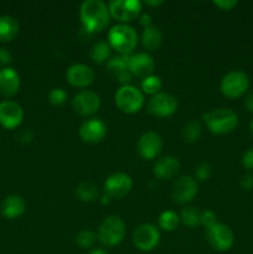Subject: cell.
I'll use <instances>...</instances> for the list:
<instances>
[{
  "mask_svg": "<svg viewBox=\"0 0 253 254\" xmlns=\"http://www.w3.org/2000/svg\"><path fill=\"white\" fill-rule=\"evenodd\" d=\"M203 121L211 133L225 135L235 130L238 126V116L228 108H217L203 114Z\"/></svg>",
  "mask_w": 253,
  "mask_h": 254,
  "instance_id": "3",
  "label": "cell"
},
{
  "mask_svg": "<svg viewBox=\"0 0 253 254\" xmlns=\"http://www.w3.org/2000/svg\"><path fill=\"white\" fill-rule=\"evenodd\" d=\"M200 223L206 228L211 227V226H213L215 223H217V216H216V213L211 210L201 211Z\"/></svg>",
  "mask_w": 253,
  "mask_h": 254,
  "instance_id": "34",
  "label": "cell"
},
{
  "mask_svg": "<svg viewBox=\"0 0 253 254\" xmlns=\"http://www.w3.org/2000/svg\"><path fill=\"white\" fill-rule=\"evenodd\" d=\"M178 99L175 96L166 92H159V93L151 96L148 102V112L153 116L160 117H170L178 111Z\"/></svg>",
  "mask_w": 253,
  "mask_h": 254,
  "instance_id": "10",
  "label": "cell"
},
{
  "mask_svg": "<svg viewBox=\"0 0 253 254\" xmlns=\"http://www.w3.org/2000/svg\"><path fill=\"white\" fill-rule=\"evenodd\" d=\"M139 22H140V25H143L144 27H148L153 25V19H151V16L149 14H143L139 17Z\"/></svg>",
  "mask_w": 253,
  "mask_h": 254,
  "instance_id": "40",
  "label": "cell"
},
{
  "mask_svg": "<svg viewBox=\"0 0 253 254\" xmlns=\"http://www.w3.org/2000/svg\"><path fill=\"white\" fill-rule=\"evenodd\" d=\"M245 107L248 112L253 113V93L247 94L245 97Z\"/></svg>",
  "mask_w": 253,
  "mask_h": 254,
  "instance_id": "41",
  "label": "cell"
},
{
  "mask_svg": "<svg viewBox=\"0 0 253 254\" xmlns=\"http://www.w3.org/2000/svg\"><path fill=\"white\" fill-rule=\"evenodd\" d=\"M94 71L84 64H73L67 68L66 79L69 84L78 88H86L94 81Z\"/></svg>",
  "mask_w": 253,
  "mask_h": 254,
  "instance_id": "17",
  "label": "cell"
},
{
  "mask_svg": "<svg viewBox=\"0 0 253 254\" xmlns=\"http://www.w3.org/2000/svg\"><path fill=\"white\" fill-rule=\"evenodd\" d=\"M26 211V202L19 195H9L4 198L1 203V213L9 220L22 216Z\"/></svg>",
  "mask_w": 253,
  "mask_h": 254,
  "instance_id": "22",
  "label": "cell"
},
{
  "mask_svg": "<svg viewBox=\"0 0 253 254\" xmlns=\"http://www.w3.org/2000/svg\"><path fill=\"white\" fill-rule=\"evenodd\" d=\"M72 107L79 116L91 117L96 114L101 108V98L96 92L84 89V91L78 92L73 97Z\"/></svg>",
  "mask_w": 253,
  "mask_h": 254,
  "instance_id": "11",
  "label": "cell"
},
{
  "mask_svg": "<svg viewBox=\"0 0 253 254\" xmlns=\"http://www.w3.org/2000/svg\"><path fill=\"white\" fill-rule=\"evenodd\" d=\"M198 192V184L191 176H181L171 188V196L179 203H188L195 198Z\"/></svg>",
  "mask_w": 253,
  "mask_h": 254,
  "instance_id": "12",
  "label": "cell"
},
{
  "mask_svg": "<svg viewBox=\"0 0 253 254\" xmlns=\"http://www.w3.org/2000/svg\"><path fill=\"white\" fill-rule=\"evenodd\" d=\"M250 77L246 72L233 69L227 72L220 82V89L227 98L236 99L242 97L250 88Z\"/></svg>",
  "mask_w": 253,
  "mask_h": 254,
  "instance_id": "6",
  "label": "cell"
},
{
  "mask_svg": "<svg viewBox=\"0 0 253 254\" xmlns=\"http://www.w3.org/2000/svg\"><path fill=\"white\" fill-rule=\"evenodd\" d=\"M145 4L150 5V6H158V5L164 4V1H163V0H156V1H155V0H146Z\"/></svg>",
  "mask_w": 253,
  "mask_h": 254,
  "instance_id": "43",
  "label": "cell"
},
{
  "mask_svg": "<svg viewBox=\"0 0 253 254\" xmlns=\"http://www.w3.org/2000/svg\"><path fill=\"white\" fill-rule=\"evenodd\" d=\"M133 189V180L126 173H116L109 176L104 183V191L112 198H122L128 195Z\"/></svg>",
  "mask_w": 253,
  "mask_h": 254,
  "instance_id": "13",
  "label": "cell"
},
{
  "mask_svg": "<svg viewBox=\"0 0 253 254\" xmlns=\"http://www.w3.org/2000/svg\"><path fill=\"white\" fill-rule=\"evenodd\" d=\"M111 200H112V197H109L107 193H104L103 196H101V197H99V201H101L102 205H108V203L111 202Z\"/></svg>",
  "mask_w": 253,
  "mask_h": 254,
  "instance_id": "42",
  "label": "cell"
},
{
  "mask_svg": "<svg viewBox=\"0 0 253 254\" xmlns=\"http://www.w3.org/2000/svg\"><path fill=\"white\" fill-rule=\"evenodd\" d=\"M19 32V22L9 15L0 16V42H7L15 39Z\"/></svg>",
  "mask_w": 253,
  "mask_h": 254,
  "instance_id": "24",
  "label": "cell"
},
{
  "mask_svg": "<svg viewBox=\"0 0 253 254\" xmlns=\"http://www.w3.org/2000/svg\"><path fill=\"white\" fill-rule=\"evenodd\" d=\"M128 67L131 76L139 77V78H145V77L153 74L155 68V62L153 57L146 52H139V54L129 55Z\"/></svg>",
  "mask_w": 253,
  "mask_h": 254,
  "instance_id": "18",
  "label": "cell"
},
{
  "mask_svg": "<svg viewBox=\"0 0 253 254\" xmlns=\"http://www.w3.org/2000/svg\"><path fill=\"white\" fill-rule=\"evenodd\" d=\"M109 57H111V46L104 40H99L96 44L92 46L91 49V59L97 64H103V62H108Z\"/></svg>",
  "mask_w": 253,
  "mask_h": 254,
  "instance_id": "27",
  "label": "cell"
},
{
  "mask_svg": "<svg viewBox=\"0 0 253 254\" xmlns=\"http://www.w3.org/2000/svg\"><path fill=\"white\" fill-rule=\"evenodd\" d=\"M206 240L211 247L218 252H227L235 245V235L232 230L227 225L220 222L206 228Z\"/></svg>",
  "mask_w": 253,
  "mask_h": 254,
  "instance_id": "7",
  "label": "cell"
},
{
  "mask_svg": "<svg viewBox=\"0 0 253 254\" xmlns=\"http://www.w3.org/2000/svg\"><path fill=\"white\" fill-rule=\"evenodd\" d=\"M107 42L121 55H129L138 44V34L128 24H117L108 31Z\"/></svg>",
  "mask_w": 253,
  "mask_h": 254,
  "instance_id": "2",
  "label": "cell"
},
{
  "mask_svg": "<svg viewBox=\"0 0 253 254\" xmlns=\"http://www.w3.org/2000/svg\"><path fill=\"white\" fill-rule=\"evenodd\" d=\"M140 86H141V89H143V93L151 94V96H154V94H156L160 92L163 83H161L160 77L155 76V74H150V76H148V77H145V78L141 79Z\"/></svg>",
  "mask_w": 253,
  "mask_h": 254,
  "instance_id": "30",
  "label": "cell"
},
{
  "mask_svg": "<svg viewBox=\"0 0 253 254\" xmlns=\"http://www.w3.org/2000/svg\"><path fill=\"white\" fill-rule=\"evenodd\" d=\"M76 196L83 202H93L101 197L98 188L91 181H83L79 184L76 189Z\"/></svg>",
  "mask_w": 253,
  "mask_h": 254,
  "instance_id": "25",
  "label": "cell"
},
{
  "mask_svg": "<svg viewBox=\"0 0 253 254\" xmlns=\"http://www.w3.org/2000/svg\"><path fill=\"white\" fill-rule=\"evenodd\" d=\"M136 149L141 158L146 159V160H153L161 153L163 139L155 131H146L139 138Z\"/></svg>",
  "mask_w": 253,
  "mask_h": 254,
  "instance_id": "16",
  "label": "cell"
},
{
  "mask_svg": "<svg viewBox=\"0 0 253 254\" xmlns=\"http://www.w3.org/2000/svg\"><path fill=\"white\" fill-rule=\"evenodd\" d=\"M201 134H202V126L196 119L188 122L183 128V131H181L184 141H186V143H195L200 139Z\"/></svg>",
  "mask_w": 253,
  "mask_h": 254,
  "instance_id": "26",
  "label": "cell"
},
{
  "mask_svg": "<svg viewBox=\"0 0 253 254\" xmlns=\"http://www.w3.org/2000/svg\"><path fill=\"white\" fill-rule=\"evenodd\" d=\"M114 102L119 111L126 114H133L143 108L144 94L135 86L126 84L117 89L116 94H114Z\"/></svg>",
  "mask_w": 253,
  "mask_h": 254,
  "instance_id": "5",
  "label": "cell"
},
{
  "mask_svg": "<svg viewBox=\"0 0 253 254\" xmlns=\"http://www.w3.org/2000/svg\"><path fill=\"white\" fill-rule=\"evenodd\" d=\"M107 124L99 118H91L84 121L78 129L79 138L89 144H96L103 140L107 135Z\"/></svg>",
  "mask_w": 253,
  "mask_h": 254,
  "instance_id": "14",
  "label": "cell"
},
{
  "mask_svg": "<svg viewBox=\"0 0 253 254\" xmlns=\"http://www.w3.org/2000/svg\"><path fill=\"white\" fill-rule=\"evenodd\" d=\"M129 55H119V56L112 57L108 60L106 64V69L112 77L117 79L122 86L129 84L131 81V73L128 67Z\"/></svg>",
  "mask_w": 253,
  "mask_h": 254,
  "instance_id": "19",
  "label": "cell"
},
{
  "mask_svg": "<svg viewBox=\"0 0 253 254\" xmlns=\"http://www.w3.org/2000/svg\"><path fill=\"white\" fill-rule=\"evenodd\" d=\"M195 175L201 181L208 180L211 175H212V166H211V164L207 163V161H202V163L198 164L195 170Z\"/></svg>",
  "mask_w": 253,
  "mask_h": 254,
  "instance_id": "33",
  "label": "cell"
},
{
  "mask_svg": "<svg viewBox=\"0 0 253 254\" xmlns=\"http://www.w3.org/2000/svg\"><path fill=\"white\" fill-rule=\"evenodd\" d=\"M179 223H180V217H179L178 213L171 210L164 211L159 216V227L164 231H168V232L175 231Z\"/></svg>",
  "mask_w": 253,
  "mask_h": 254,
  "instance_id": "28",
  "label": "cell"
},
{
  "mask_svg": "<svg viewBox=\"0 0 253 254\" xmlns=\"http://www.w3.org/2000/svg\"><path fill=\"white\" fill-rule=\"evenodd\" d=\"M20 76L12 67H2L0 69V94L4 97H11L19 92Z\"/></svg>",
  "mask_w": 253,
  "mask_h": 254,
  "instance_id": "20",
  "label": "cell"
},
{
  "mask_svg": "<svg viewBox=\"0 0 253 254\" xmlns=\"http://www.w3.org/2000/svg\"><path fill=\"white\" fill-rule=\"evenodd\" d=\"M111 17L108 5L102 0H86L79 6L82 30L89 35L106 29Z\"/></svg>",
  "mask_w": 253,
  "mask_h": 254,
  "instance_id": "1",
  "label": "cell"
},
{
  "mask_svg": "<svg viewBox=\"0 0 253 254\" xmlns=\"http://www.w3.org/2000/svg\"><path fill=\"white\" fill-rule=\"evenodd\" d=\"M89 254H109L107 251L102 250V248H96V250H92Z\"/></svg>",
  "mask_w": 253,
  "mask_h": 254,
  "instance_id": "44",
  "label": "cell"
},
{
  "mask_svg": "<svg viewBox=\"0 0 253 254\" xmlns=\"http://www.w3.org/2000/svg\"><path fill=\"white\" fill-rule=\"evenodd\" d=\"M67 97H68L67 92L64 91L63 88H60V87L52 88L51 91L49 92V101L52 106H63L67 101Z\"/></svg>",
  "mask_w": 253,
  "mask_h": 254,
  "instance_id": "32",
  "label": "cell"
},
{
  "mask_svg": "<svg viewBox=\"0 0 253 254\" xmlns=\"http://www.w3.org/2000/svg\"><path fill=\"white\" fill-rule=\"evenodd\" d=\"M141 41L148 51H155L161 46V42H163L161 30L155 25L144 27L143 34H141Z\"/></svg>",
  "mask_w": 253,
  "mask_h": 254,
  "instance_id": "23",
  "label": "cell"
},
{
  "mask_svg": "<svg viewBox=\"0 0 253 254\" xmlns=\"http://www.w3.org/2000/svg\"><path fill=\"white\" fill-rule=\"evenodd\" d=\"M181 164L175 156H163L154 165V175L159 179H173L180 171Z\"/></svg>",
  "mask_w": 253,
  "mask_h": 254,
  "instance_id": "21",
  "label": "cell"
},
{
  "mask_svg": "<svg viewBox=\"0 0 253 254\" xmlns=\"http://www.w3.org/2000/svg\"><path fill=\"white\" fill-rule=\"evenodd\" d=\"M97 237L107 247L118 246L126 237V223L118 216H109L99 225Z\"/></svg>",
  "mask_w": 253,
  "mask_h": 254,
  "instance_id": "4",
  "label": "cell"
},
{
  "mask_svg": "<svg viewBox=\"0 0 253 254\" xmlns=\"http://www.w3.org/2000/svg\"><path fill=\"white\" fill-rule=\"evenodd\" d=\"M250 129H251V133H252V135H253V121L251 122V124H250Z\"/></svg>",
  "mask_w": 253,
  "mask_h": 254,
  "instance_id": "45",
  "label": "cell"
},
{
  "mask_svg": "<svg viewBox=\"0 0 253 254\" xmlns=\"http://www.w3.org/2000/svg\"><path fill=\"white\" fill-rule=\"evenodd\" d=\"M240 184L245 190H251L253 188V175L251 174H245L241 176Z\"/></svg>",
  "mask_w": 253,
  "mask_h": 254,
  "instance_id": "38",
  "label": "cell"
},
{
  "mask_svg": "<svg viewBox=\"0 0 253 254\" xmlns=\"http://www.w3.org/2000/svg\"><path fill=\"white\" fill-rule=\"evenodd\" d=\"M237 4L238 2L236 0H213V5L220 7L221 10H226V11L232 10Z\"/></svg>",
  "mask_w": 253,
  "mask_h": 254,
  "instance_id": "36",
  "label": "cell"
},
{
  "mask_svg": "<svg viewBox=\"0 0 253 254\" xmlns=\"http://www.w3.org/2000/svg\"><path fill=\"white\" fill-rule=\"evenodd\" d=\"M141 7L143 4L139 0H112L108 4L111 16L121 21V24H126L138 17Z\"/></svg>",
  "mask_w": 253,
  "mask_h": 254,
  "instance_id": "9",
  "label": "cell"
},
{
  "mask_svg": "<svg viewBox=\"0 0 253 254\" xmlns=\"http://www.w3.org/2000/svg\"><path fill=\"white\" fill-rule=\"evenodd\" d=\"M242 165L245 166L247 170L253 171V148L248 149L242 156Z\"/></svg>",
  "mask_w": 253,
  "mask_h": 254,
  "instance_id": "35",
  "label": "cell"
},
{
  "mask_svg": "<svg viewBox=\"0 0 253 254\" xmlns=\"http://www.w3.org/2000/svg\"><path fill=\"white\" fill-rule=\"evenodd\" d=\"M200 216L201 211H198L196 207H192V206H188V207L181 210L179 217H180V222H183L184 225L188 226V227L192 228L201 225Z\"/></svg>",
  "mask_w": 253,
  "mask_h": 254,
  "instance_id": "29",
  "label": "cell"
},
{
  "mask_svg": "<svg viewBox=\"0 0 253 254\" xmlns=\"http://www.w3.org/2000/svg\"><path fill=\"white\" fill-rule=\"evenodd\" d=\"M11 62V54L7 51L4 47H0V64L5 66V64H10Z\"/></svg>",
  "mask_w": 253,
  "mask_h": 254,
  "instance_id": "39",
  "label": "cell"
},
{
  "mask_svg": "<svg viewBox=\"0 0 253 254\" xmlns=\"http://www.w3.org/2000/svg\"><path fill=\"white\" fill-rule=\"evenodd\" d=\"M24 109L15 101H2L0 103V126L15 129L22 123Z\"/></svg>",
  "mask_w": 253,
  "mask_h": 254,
  "instance_id": "15",
  "label": "cell"
},
{
  "mask_svg": "<svg viewBox=\"0 0 253 254\" xmlns=\"http://www.w3.org/2000/svg\"><path fill=\"white\" fill-rule=\"evenodd\" d=\"M133 245L141 252H150L160 242V232L153 223H143L133 232Z\"/></svg>",
  "mask_w": 253,
  "mask_h": 254,
  "instance_id": "8",
  "label": "cell"
},
{
  "mask_svg": "<svg viewBox=\"0 0 253 254\" xmlns=\"http://www.w3.org/2000/svg\"><path fill=\"white\" fill-rule=\"evenodd\" d=\"M97 241V235L89 230H82L77 233L76 243L83 250L93 247Z\"/></svg>",
  "mask_w": 253,
  "mask_h": 254,
  "instance_id": "31",
  "label": "cell"
},
{
  "mask_svg": "<svg viewBox=\"0 0 253 254\" xmlns=\"http://www.w3.org/2000/svg\"><path fill=\"white\" fill-rule=\"evenodd\" d=\"M32 139H34V133L31 130H29V129L19 131V134H17V140L22 144L31 143Z\"/></svg>",
  "mask_w": 253,
  "mask_h": 254,
  "instance_id": "37",
  "label": "cell"
}]
</instances>
